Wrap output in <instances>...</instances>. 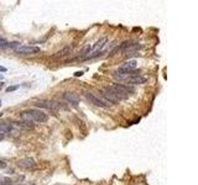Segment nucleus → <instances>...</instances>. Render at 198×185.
I'll return each mask as SVG.
<instances>
[{
    "label": "nucleus",
    "instance_id": "obj_17",
    "mask_svg": "<svg viewBox=\"0 0 198 185\" xmlns=\"http://www.w3.org/2000/svg\"><path fill=\"white\" fill-rule=\"evenodd\" d=\"M4 88V82H0V90H3Z\"/></svg>",
    "mask_w": 198,
    "mask_h": 185
},
{
    "label": "nucleus",
    "instance_id": "obj_11",
    "mask_svg": "<svg viewBox=\"0 0 198 185\" xmlns=\"http://www.w3.org/2000/svg\"><path fill=\"white\" fill-rule=\"evenodd\" d=\"M136 65H138V62L135 59H129L126 62H124L120 67L119 68H122V69H126V71H134L136 68Z\"/></svg>",
    "mask_w": 198,
    "mask_h": 185
},
{
    "label": "nucleus",
    "instance_id": "obj_19",
    "mask_svg": "<svg viewBox=\"0 0 198 185\" xmlns=\"http://www.w3.org/2000/svg\"><path fill=\"white\" fill-rule=\"evenodd\" d=\"M4 41H5V39H4V38H3V37H0V45H2V43H3V42H4Z\"/></svg>",
    "mask_w": 198,
    "mask_h": 185
},
{
    "label": "nucleus",
    "instance_id": "obj_18",
    "mask_svg": "<svg viewBox=\"0 0 198 185\" xmlns=\"http://www.w3.org/2000/svg\"><path fill=\"white\" fill-rule=\"evenodd\" d=\"M0 72H6V68L5 67H0Z\"/></svg>",
    "mask_w": 198,
    "mask_h": 185
},
{
    "label": "nucleus",
    "instance_id": "obj_13",
    "mask_svg": "<svg viewBox=\"0 0 198 185\" xmlns=\"http://www.w3.org/2000/svg\"><path fill=\"white\" fill-rule=\"evenodd\" d=\"M70 51H71V48H70V47H66V48H64V49H62L61 52H57L55 57H63V56H66L67 53H70Z\"/></svg>",
    "mask_w": 198,
    "mask_h": 185
},
{
    "label": "nucleus",
    "instance_id": "obj_22",
    "mask_svg": "<svg viewBox=\"0 0 198 185\" xmlns=\"http://www.w3.org/2000/svg\"><path fill=\"white\" fill-rule=\"evenodd\" d=\"M8 185H12V184H8Z\"/></svg>",
    "mask_w": 198,
    "mask_h": 185
},
{
    "label": "nucleus",
    "instance_id": "obj_20",
    "mask_svg": "<svg viewBox=\"0 0 198 185\" xmlns=\"http://www.w3.org/2000/svg\"><path fill=\"white\" fill-rule=\"evenodd\" d=\"M3 78H4V75H3V74H0V80H3Z\"/></svg>",
    "mask_w": 198,
    "mask_h": 185
},
{
    "label": "nucleus",
    "instance_id": "obj_8",
    "mask_svg": "<svg viewBox=\"0 0 198 185\" xmlns=\"http://www.w3.org/2000/svg\"><path fill=\"white\" fill-rule=\"evenodd\" d=\"M63 99L72 104V105H78L79 104V96L76 94V92H72V91H66L63 94Z\"/></svg>",
    "mask_w": 198,
    "mask_h": 185
},
{
    "label": "nucleus",
    "instance_id": "obj_9",
    "mask_svg": "<svg viewBox=\"0 0 198 185\" xmlns=\"http://www.w3.org/2000/svg\"><path fill=\"white\" fill-rule=\"evenodd\" d=\"M107 42H108V38L107 37L100 38L94 46H92V52H90V53H99V52H104L103 48L105 47Z\"/></svg>",
    "mask_w": 198,
    "mask_h": 185
},
{
    "label": "nucleus",
    "instance_id": "obj_6",
    "mask_svg": "<svg viewBox=\"0 0 198 185\" xmlns=\"http://www.w3.org/2000/svg\"><path fill=\"white\" fill-rule=\"evenodd\" d=\"M86 98L92 102V104H94L96 105V106H99V108H107L108 106V105L107 104H105L102 99H99L98 96H96V95H93V94H92V92H87V94H86Z\"/></svg>",
    "mask_w": 198,
    "mask_h": 185
},
{
    "label": "nucleus",
    "instance_id": "obj_21",
    "mask_svg": "<svg viewBox=\"0 0 198 185\" xmlns=\"http://www.w3.org/2000/svg\"><path fill=\"white\" fill-rule=\"evenodd\" d=\"M0 106H2V100H0Z\"/></svg>",
    "mask_w": 198,
    "mask_h": 185
},
{
    "label": "nucleus",
    "instance_id": "obj_12",
    "mask_svg": "<svg viewBox=\"0 0 198 185\" xmlns=\"http://www.w3.org/2000/svg\"><path fill=\"white\" fill-rule=\"evenodd\" d=\"M11 130H12V125L11 124H8V122L0 124V133H9Z\"/></svg>",
    "mask_w": 198,
    "mask_h": 185
},
{
    "label": "nucleus",
    "instance_id": "obj_16",
    "mask_svg": "<svg viewBox=\"0 0 198 185\" xmlns=\"http://www.w3.org/2000/svg\"><path fill=\"white\" fill-rule=\"evenodd\" d=\"M82 74H83V72H76V73H74V75H76V77H81Z\"/></svg>",
    "mask_w": 198,
    "mask_h": 185
},
{
    "label": "nucleus",
    "instance_id": "obj_3",
    "mask_svg": "<svg viewBox=\"0 0 198 185\" xmlns=\"http://www.w3.org/2000/svg\"><path fill=\"white\" fill-rule=\"evenodd\" d=\"M142 46H140L139 43H133V42H129V45L125 47V49L123 51V53L125 56V58H130L133 56H138V52L139 49H141Z\"/></svg>",
    "mask_w": 198,
    "mask_h": 185
},
{
    "label": "nucleus",
    "instance_id": "obj_15",
    "mask_svg": "<svg viewBox=\"0 0 198 185\" xmlns=\"http://www.w3.org/2000/svg\"><path fill=\"white\" fill-rule=\"evenodd\" d=\"M5 167H6V163L3 162V161H0V169H3V168H5Z\"/></svg>",
    "mask_w": 198,
    "mask_h": 185
},
{
    "label": "nucleus",
    "instance_id": "obj_14",
    "mask_svg": "<svg viewBox=\"0 0 198 185\" xmlns=\"http://www.w3.org/2000/svg\"><path fill=\"white\" fill-rule=\"evenodd\" d=\"M19 88H20V85H12V86L6 88V91H8V92H10V91H15V90L19 89Z\"/></svg>",
    "mask_w": 198,
    "mask_h": 185
},
{
    "label": "nucleus",
    "instance_id": "obj_10",
    "mask_svg": "<svg viewBox=\"0 0 198 185\" xmlns=\"http://www.w3.org/2000/svg\"><path fill=\"white\" fill-rule=\"evenodd\" d=\"M145 82H146V78L142 77V75L140 74V75H134V77H130L129 79H126V80H125L124 83L130 84V85H140V84H144Z\"/></svg>",
    "mask_w": 198,
    "mask_h": 185
},
{
    "label": "nucleus",
    "instance_id": "obj_7",
    "mask_svg": "<svg viewBox=\"0 0 198 185\" xmlns=\"http://www.w3.org/2000/svg\"><path fill=\"white\" fill-rule=\"evenodd\" d=\"M18 165L20 168H24V169H31V168H34L36 165V163H35V161L32 159V158L26 157V158H22V159H20L18 162Z\"/></svg>",
    "mask_w": 198,
    "mask_h": 185
},
{
    "label": "nucleus",
    "instance_id": "obj_4",
    "mask_svg": "<svg viewBox=\"0 0 198 185\" xmlns=\"http://www.w3.org/2000/svg\"><path fill=\"white\" fill-rule=\"evenodd\" d=\"M15 52L19 55H36L40 52V47H34V46H19L15 48Z\"/></svg>",
    "mask_w": 198,
    "mask_h": 185
},
{
    "label": "nucleus",
    "instance_id": "obj_1",
    "mask_svg": "<svg viewBox=\"0 0 198 185\" xmlns=\"http://www.w3.org/2000/svg\"><path fill=\"white\" fill-rule=\"evenodd\" d=\"M20 118L21 121H26V122H30V124H34V122H46L48 116L41 111V110H37V109H29V110H25L22 112H20Z\"/></svg>",
    "mask_w": 198,
    "mask_h": 185
},
{
    "label": "nucleus",
    "instance_id": "obj_5",
    "mask_svg": "<svg viewBox=\"0 0 198 185\" xmlns=\"http://www.w3.org/2000/svg\"><path fill=\"white\" fill-rule=\"evenodd\" d=\"M37 108H42V109H48V110H57L61 108V105L56 101H50V100H42V101H37L35 102Z\"/></svg>",
    "mask_w": 198,
    "mask_h": 185
},
{
    "label": "nucleus",
    "instance_id": "obj_2",
    "mask_svg": "<svg viewBox=\"0 0 198 185\" xmlns=\"http://www.w3.org/2000/svg\"><path fill=\"white\" fill-rule=\"evenodd\" d=\"M110 88L116 92V94L119 95V98H120L122 100L128 99V98L135 91L134 88H131V86H129V85H125V84H118V83L110 85Z\"/></svg>",
    "mask_w": 198,
    "mask_h": 185
}]
</instances>
